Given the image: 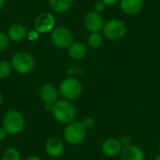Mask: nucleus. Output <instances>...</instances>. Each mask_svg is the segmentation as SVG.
I'll return each mask as SVG.
<instances>
[{
  "label": "nucleus",
  "instance_id": "1",
  "mask_svg": "<svg viewBox=\"0 0 160 160\" xmlns=\"http://www.w3.org/2000/svg\"><path fill=\"white\" fill-rule=\"evenodd\" d=\"M52 113L53 118L58 123L67 126L68 124L75 121L77 115V110L71 101L61 99L55 102Z\"/></svg>",
  "mask_w": 160,
  "mask_h": 160
},
{
  "label": "nucleus",
  "instance_id": "2",
  "mask_svg": "<svg viewBox=\"0 0 160 160\" xmlns=\"http://www.w3.org/2000/svg\"><path fill=\"white\" fill-rule=\"evenodd\" d=\"M25 126V119L23 114L17 110L8 111L2 121V127L6 129L8 135L20 134Z\"/></svg>",
  "mask_w": 160,
  "mask_h": 160
},
{
  "label": "nucleus",
  "instance_id": "3",
  "mask_svg": "<svg viewBox=\"0 0 160 160\" xmlns=\"http://www.w3.org/2000/svg\"><path fill=\"white\" fill-rule=\"evenodd\" d=\"M12 68L19 74L25 75L31 73L35 67L36 61L34 56L28 52L21 51L15 52L10 60Z\"/></svg>",
  "mask_w": 160,
  "mask_h": 160
},
{
  "label": "nucleus",
  "instance_id": "4",
  "mask_svg": "<svg viewBox=\"0 0 160 160\" xmlns=\"http://www.w3.org/2000/svg\"><path fill=\"white\" fill-rule=\"evenodd\" d=\"M87 129L84 128L82 123L75 120L66 126L63 137L67 143L70 145H78L84 141Z\"/></svg>",
  "mask_w": 160,
  "mask_h": 160
},
{
  "label": "nucleus",
  "instance_id": "5",
  "mask_svg": "<svg viewBox=\"0 0 160 160\" xmlns=\"http://www.w3.org/2000/svg\"><path fill=\"white\" fill-rule=\"evenodd\" d=\"M59 94L66 100L77 99L82 92V82L75 77H67L59 84Z\"/></svg>",
  "mask_w": 160,
  "mask_h": 160
},
{
  "label": "nucleus",
  "instance_id": "6",
  "mask_svg": "<svg viewBox=\"0 0 160 160\" xmlns=\"http://www.w3.org/2000/svg\"><path fill=\"white\" fill-rule=\"evenodd\" d=\"M102 30L104 36L112 41L121 40L127 34L126 24L118 19L109 20L106 23H104Z\"/></svg>",
  "mask_w": 160,
  "mask_h": 160
},
{
  "label": "nucleus",
  "instance_id": "7",
  "mask_svg": "<svg viewBox=\"0 0 160 160\" xmlns=\"http://www.w3.org/2000/svg\"><path fill=\"white\" fill-rule=\"evenodd\" d=\"M51 41L59 49H68L74 42V37L68 27L58 26L51 32Z\"/></svg>",
  "mask_w": 160,
  "mask_h": 160
},
{
  "label": "nucleus",
  "instance_id": "8",
  "mask_svg": "<svg viewBox=\"0 0 160 160\" xmlns=\"http://www.w3.org/2000/svg\"><path fill=\"white\" fill-rule=\"evenodd\" d=\"M55 26V18L50 12H42L37 16L34 22V29L39 34L52 32Z\"/></svg>",
  "mask_w": 160,
  "mask_h": 160
},
{
  "label": "nucleus",
  "instance_id": "9",
  "mask_svg": "<svg viewBox=\"0 0 160 160\" xmlns=\"http://www.w3.org/2000/svg\"><path fill=\"white\" fill-rule=\"evenodd\" d=\"M84 25L91 33H99L104 26V19L100 13L96 11L88 12L84 17Z\"/></svg>",
  "mask_w": 160,
  "mask_h": 160
},
{
  "label": "nucleus",
  "instance_id": "10",
  "mask_svg": "<svg viewBox=\"0 0 160 160\" xmlns=\"http://www.w3.org/2000/svg\"><path fill=\"white\" fill-rule=\"evenodd\" d=\"M45 151L51 158H59L64 154L65 144L63 141L57 137H51L45 143Z\"/></svg>",
  "mask_w": 160,
  "mask_h": 160
},
{
  "label": "nucleus",
  "instance_id": "11",
  "mask_svg": "<svg viewBox=\"0 0 160 160\" xmlns=\"http://www.w3.org/2000/svg\"><path fill=\"white\" fill-rule=\"evenodd\" d=\"M123 149V144L121 143L120 140L110 138L103 142L101 145V151L104 156L108 158H113L120 155Z\"/></svg>",
  "mask_w": 160,
  "mask_h": 160
},
{
  "label": "nucleus",
  "instance_id": "12",
  "mask_svg": "<svg viewBox=\"0 0 160 160\" xmlns=\"http://www.w3.org/2000/svg\"><path fill=\"white\" fill-rule=\"evenodd\" d=\"M59 95H60L59 90L56 88V86L50 82L42 84L39 89V97L44 103L45 102L55 103L58 100Z\"/></svg>",
  "mask_w": 160,
  "mask_h": 160
},
{
  "label": "nucleus",
  "instance_id": "13",
  "mask_svg": "<svg viewBox=\"0 0 160 160\" xmlns=\"http://www.w3.org/2000/svg\"><path fill=\"white\" fill-rule=\"evenodd\" d=\"M120 157L122 160H144V153L139 146L130 143L123 146Z\"/></svg>",
  "mask_w": 160,
  "mask_h": 160
},
{
  "label": "nucleus",
  "instance_id": "14",
  "mask_svg": "<svg viewBox=\"0 0 160 160\" xmlns=\"http://www.w3.org/2000/svg\"><path fill=\"white\" fill-rule=\"evenodd\" d=\"M27 32L28 31L23 24L20 22H15L9 26L7 35L9 40L14 41V42H20L26 38Z\"/></svg>",
  "mask_w": 160,
  "mask_h": 160
},
{
  "label": "nucleus",
  "instance_id": "15",
  "mask_svg": "<svg viewBox=\"0 0 160 160\" xmlns=\"http://www.w3.org/2000/svg\"><path fill=\"white\" fill-rule=\"evenodd\" d=\"M143 7V0H120V8L127 15L138 14Z\"/></svg>",
  "mask_w": 160,
  "mask_h": 160
},
{
  "label": "nucleus",
  "instance_id": "16",
  "mask_svg": "<svg viewBox=\"0 0 160 160\" xmlns=\"http://www.w3.org/2000/svg\"><path fill=\"white\" fill-rule=\"evenodd\" d=\"M68 52L70 58L74 60H82L85 57L87 53V49L83 43L77 41V42H73L68 48Z\"/></svg>",
  "mask_w": 160,
  "mask_h": 160
},
{
  "label": "nucleus",
  "instance_id": "17",
  "mask_svg": "<svg viewBox=\"0 0 160 160\" xmlns=\"http://www.w3.org/2000/svg\"><path fill=\"white\" fill-rule=\"evenodd\" d=\"M74 0H49L50 8L56 13H64L70 9Z\"/></svg>",
  "mask_w": 160,
  "mask_h": 160
},
{
  "label": "nucleus",
  "instance_id": "18",
  "mask_svg": "<svg viewBox=\"0 0 160 160\" xmlns=\"http://www.w3.org/2000/svg\"><path fill=\"white\" fill-rule=\"evenodd\" d=\"M2 160H22V156L18 149L9 147L4 151L2 155Z\"/></svg>",
  "mask_w": 160,
  "mask_h": 160
},
{
  "label": "nucleus",
  "instance_id": "19",
  "mask_svg": "<svg viewBox=\"0 0 160 160\" xmlns=\"http://www.w3.org/2000/svg\"><path fill=\"white\" fill-rule=\"evenodd\" d=\"M87 43L92 49H98L102 44V37L99 33H91L88 36Z\"/></svg>",
  "mask_w": 160,
  "mask_h": 160
},
{
  "label": "nucleus",
  "instance_id": "20",
  "mask_svg": "<svg viewBox=\"0 0 160 160\" xmlns=\"http://www.w3.org/2000/svg\"><path fill=\"white\" fill-rule=\"evenodd\" d=\"M12 66L11 63L6 60L0 61V80L7 79L12 71Z\"/></svg>",
  "mask_w": 160,
  "mask_h": 160
},
{
  "label": "nucleus",
  "instance_id": "21",
  "mask_svg": "<svg viewBox=\"0 0 160 160\" xmlns=\"http://www.w3.org/2000/svg\"><path fill=\"white\" fill-rule=\"evenodd\" d=\"M9 38L4 32H0V52L6 51L9 46Z\"/></svg>",
  "mask_w": 160,
  "mask_h": 160
},
{
  "label": "nucleus",
  "instance_id": "22",
  "mask_svg": "<svg viewBox=\"0 0 160 160\" xmlns=\"http://www.w3.org/2000/svg\"><path fill=\"white\" fill-rule=\"evenodd\" d=\"M106 8H107V5L102 0H98L94 5V9H95L94 11H96L98 13H101L106 9Z\"/></svg>",
  "mask_w": 160,
  "mask_h": 160
},
{
  "label": "nucleus",
  "instance_id": "23",
  "mask_svg": "<svg viewBox=\"0 0 160 160\" xmlns=\"http://www.w3.org/2000/svg\"><path fill=\"white\" fill-rule=\"evenodd\" d=\"M39 38V33L36 30V29H32V30H29L27 32V36H26V38L29 40V41H36L38 40Z\"/></svg>",
  "mask_w": 160,
  "mask_h": 160
},
{
  "label": "nucleus",
  "instance_id": "24",
  "mask_svg": "<svg viewBox=\"0 0 160 160\" xmlns=\"http://www.w3.org/2000/svg\"><path fill=\"white\" fill-rule=\"evenodd\" d=\"M82 123L84 126V128L86 129H88V128H91L94 127V125H95V119L92 116H87V117H85L83 119V121Z\"/></svg>",
  "mask_w": 160,
  "mask_h": 160
},
{
  "label": "nucleus",
  "instance_id": "25",
  "mask_svg": "<svg viewBox=\"0 0 160 160\" xmlns=\"http://www.w3.org/2000/svg\"><path fill=\"white\" fill-rule=\"evenodd\" d=\"M67 72H68V74L71 75L70 77H73V75H80V74H82V69H81V68H79L77 67H71V68H69L68 69Z\"/></svg>",
  "mask_w": 160,
  "mask_h": 160
},
{
  "label": "nucleus",
  "instance_id": "26",
  "mask_svg": "<svg viewBox=\"0 0 160 160\" xmlns=\"http://www.w3.org/2000/svg\"><path fill=\"white\" fill-rule=\"evenodd\" d=\"M54 104H55V103H53V102H45V103H44V109H45L46 111L52 112V110H53V108H54Z\"/></svg>",
  "mask_w": 160,
  "mask_h": 160
},
{
  "label": "nucleus",
  "instance_id": "27",
  "mask_svg": "<svg viewBox=\"0 0 160 160\" xmlns=\"http://www.w3.org/2000/svg\"><path fill=\"white\" fill-rule=\"evenodd\" d=\"M120 142H121V143L123 144V146H126V145L130 144L131 140H130V138H129L128 136H123V137L121 138Z\"/></svg>",
  "mask_w": 160,
  "mask_h": 160
},
{
  "label": "nucleus",
  "instance_id": "28",
  "mask_svg": "<svg viewBox=\"0 0 160 160\" xmlns=\"http://www.w3.org/2000/svg\"><path fill=\"white\" fill-rule=\"evenodd\" d=\"M7 136H8V133H7L6 129L3 127H0V142L5 141Z\"/></svg>",
  "mask_w": 160,
  "mask_h": 160
},
{
  "label": "nucleus",
  "instance_id": "29",
  "mask_svg": "<svg viewBox=\"0 0 160 160\" xmlns=\"http://www.w3.org/2000/svg\"><path fill=\"white\" fill-rule=\"evenodd\" d=\"M107 6H112V5H114V4H116L118 1H120V0H102Z\"/></svg>",
  "mask_w": 160,
  "mask_h": 160
},
{
  "label": "nucleus",
  "instance_id": "30",
  "mask_svg": "<svg viewBox=\"0 0 160 160\" xmlns=\"http://www.w3.org/2000/svg\"><path fill=\"white\" fill-rule=\"evenodd\" d=\"M24 160H42L39 157H37V156H32V157H29L27 158L26 159Z\"/></svg>",
  "mask_w": 160,
  "mask_h": 160
},
{
  "label": "nucleus",
  "instance_id": "31",
  "mask_svg": "<svg viewBox=\"0 0 160 160\" xmlns=\"http://www.w3.org/2000/svg\"><path fill=\"white\" fill-rule=\"evenodd\" d=\"M5 5H6V0H0V10L3 9Z\"/></svg>",
  "mask_w": 160,
  "mask_h": 160
},
{
  "label": "nucleus",
  "instance_id": "32",
  "mask_svg": "<svg viewBox=\"0 0 160 160\" xmlns=\"http://www.w3.org/2000/svg\"><path fill=\"white\" fill-rule=\"evenodd\" d=\"M2 103H3V96H2V94L0 92V106L2 105Z\"/></svg>",
  "mask_w": 160,
  "mask_h": 160
},
{
  "label": "nucleus",
  "instance_id": "33",
  "mask_svg": "<svg viewBox=\"0 0 160 160\" xmlns=\"http://www.w3.org/2000/svg\"><path fill=\"white\" fill-rule=\"evenodd\" d=\"M156 160H160V155H159V156H158V157H157Z\"/></svg>",
  "mask_w": 160,
  "mask_h": 160
},
{
  "label": "nucleus",
  "instance_id": "34",
  "mask_svg": "<svg viewBox=\"0 0 160 160\" xmlns=\"http://www.w3.org/2000/svg\"><path fill=\"white\" fill-rule=\"evenodd\" d=\"M158 150H159V153H160V142H159V143H158Z\"/></svg>",
  "mask_w": 160,
  "mask_h": 160
}]
</instances>
